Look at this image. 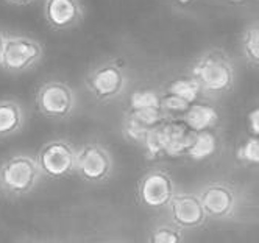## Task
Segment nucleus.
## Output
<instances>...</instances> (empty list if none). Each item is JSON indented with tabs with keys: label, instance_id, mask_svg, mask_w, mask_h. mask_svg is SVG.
<instances>
[{
	"label": "nucleus",
	"instance_id": "obj_27",
	"mask_svg": "<svg viewBox=\"0 0 259 243\" xmlns=\"http://www.w3.org/2000/svg\"><path fill=\"white\" fill-rule=\"evenodd\" d=\"M230 2H234V4H239V2H245V0H230Z\"/></svg>",
	"mask_w": 259,
	"mask_h": 243
},
{
	"label": "nucleus",
	"instance_id": "obj_13",
	"mask_svg": "<svg viewBox=\"0 0 259 243\" xmlns=\"http://www.w3.org/2000/svg\"><path fill=\"white\" fill-rule=\"evenodd\" d=\"M27 114L16 100H0V139L19 134L25 128Z\"/></svg>",
	"mask_w": 259,
	"mask_h": 243
},
{
	"label": "nucleus",
	"instance_id": "obj_19",
	"mask_svg": "<svg viewBox=\"0 0 259 243\" xmlns=\"http://www.w3.org/2000/svg\"><path fill=\"white\" fill-rule=\"evenodd\" d=\"M240 47H242L245 60L253 67H256L259 64V27L256 22L245 28L242 34V41H240Z\"/></svg>",
	"mask_w": 259,
	"mask_h": 243
},
{
	"label": "nucleus",
	"instance_id": "obj_16",
	"mask_svg": "<svg viewBox=\"0 0 259 243\" xmlns=\"http://www.w3.org/2000/svg\"><path fill=\"white\" fill-rule=\"evenodd\" d=\"M147 243H184V231L170 221H161L149 229Z\"/></svg>",
	"mask_w": 259,
	"mask_h": 243
},
{
	"label": "nucleus",
	"instance_id": "obj_22",
	"mask_svg": "<svg viewBox=\"0 0 259 243\" xmlns=\"http://www.w3.org/2000/svg\"><path fill=\"white\" fill-rule=\"evenodd\" d=\"M126 114L139 122L147 128H158L161 123L167 120V114L162 109H139V111H128Z\"/></svg>",
	"mask_w": 259,
	"mask_h": 243
},
{
	"label": "nucleus",
	"instance_id": "obj_26",
	"mask_svg": "<svg viewBox=\"0 0 259 243\" xmlns=\"http://www.w3.org/2000/svg\"><path fill=\"white\" fill-rule=\"evenodd\" d=\"M5 37L7 34L0 31V64H2V56H4V47H5Z\"/></svg>",
	"mask_w": 259,
	"mask_h": 243
},
{
	"label": "nucleus",
	"instance_id": "obj_7",
	"mask_svg": "<svg viewBox=\"0 0 259 243\" xmlns=\"http://www.w3.org/2000/svg\"><path fill=\"white\" fill-rule=\"evenodd\" d=\"M128 86V75L122 64L108 61L97 66L86 78V87L91 95L100 103L117 100Z\"/></svg>",
	"mask_w": 259,
	"mask_h": 243
},
{
	"label": "nucleus",
	"instance_id": "obj_10",
	"mask_svg": "<svg viewBox=\"0 0 259 243\" xmlns=\"http://www.w3.org/2000/svg\"><path fill=\"white\" fill-rule=\"evenodd\" d=\"M165 211H167L169 221L181 231L200 229L208 221L197 193L177 190Z\"/></svg>",
	"mask_w": 259,
	"mask_h": 243
},
{
	"label": "nucleus",
	"instance_id": "obj_28",
	"mask_svg": "<svg viewBox=\"0 0 259 243\" xmlns=\"http://www.w3.org/2000/svg\"><path fill=\"white\" fill-rule=\"evenodd\" d=\"M24 243H34V241H24Z\"/></svg>",
	"mask_w": 259,
	"mask_h": 243
},
{
	"label": "nucleus",
	"instance_id": "obj_1",
	"mask_svg": "<svg viewBox=\"0 0 259 243\" xmlns=\"http://www.w3.org/2000/svg\"><path fill=\"white\" fill-rule=\"evenodd\" d=\"M201 93L220 97L228 93L236 84V69L228 56L220 50L200 55L191 66V73Z\"/></svg>",
	"mask_w": 259,
	"mask_h": 243
},
{
	"label": "nucleus",
	"instance_id": "obj_11",
	"mask_svg": "<svg viewBox=\"0 0 259 243\" xmlns=\"http://www.w3.org/2000/svg\"><path fill=\"white\" fill-rule=\"evenodd\" d=\"M156 134L161 145L162 156L181 158L186 153L192 131L181 119H175V120L167 119L156 128Z\"/></svg>",
	"mask_w": 259,
	"mask_h": 243
},
{
	"label": "nucleus",
	"instance_id": "obj_3",
	"mask_svg": "<svg viewBox=\"0 0 259 243\" xmlns=\"http://www.w3.org/2000/svg\"><path fill=\"white\" fill-rule=\"evenodd\" d=\"M77 148L66 139H52L46 142L34 156L42 178L63 179L75 173Z\"/></svg>",
	"mask_w": 259,
	"mask_h": 243
},
{
	"label": "nucleus",
	"instance_id": "obj_12",
	"mask_svg": "<svg viewBox=\"0 0 259 243\" xmlns=\"http://www.w3.org/2000/svg\"><path fill=\"white\" fill-rule=\"evenodd\" d=\"M44 16L47 24L55 30H69L75 27L84 16L80 0H46Z\"/></svg>",
	"mask_w": 259,
	"mask_h": 243
},
{
	"label": "nucleus",
	"instance_id": "obj_17",
	"mask_svg": "<svg viewBox=\"0 0 259 243\" xmlns=\"http://www.w3.org/2000/svg\"><path fill=\"white\" fill-rule=\"evenodd\" d=\"M130 111L139 109H161V92L150 87H142L130 95Z\"/></svg>",
	"mask_w": 259,
	"mask_h": 243
},
{
	"label": "nucleus",
	"instance_id": "obj_23",
	"mask_svg": "<svg viewBox=\"0 0 259 243\" xmlns=\"http://www.w3.org/2000/svg\"><path fill=\"white\" fill-rule=\"evenodd\" d=\"M189 103L181 100L180 97H175L172 93H161V109L165 112V114H184L189 109Z\"/></svg>",
	"mask_w": 259,
	"mask_h": 243
},
{
	"label": "nucleus",
	"instance_id": "obj_4",
	"mask_svg": "<svg viewBox=\"0 0 259 243\" xmlns=\"http://www.w3.org/2000/svg\"><path fill=\"white\" fill-rule=\"evenodd\" d=\"M75 173L91 184L106 182L114 173V158L105 145L86 142L77 148Z\"/></svg>",
	"mask_w": 259,
	"mask_h": 243
},
{
	"label": "nucleus",
	"instance_id": "obj_25",
	"mask_svg": "<svg viewBox=\"0 0 259 243\" xmlns=\"http://www.w3.org/2000/svg\"><path fill=\"white\" fill-rule=\"evenodd\" d=\"M7 4L10 5H14V7H25V5H30L34 0H5Z\"/></svg>",
	"mask_w": 259,
	"mask_h": 243
},
{
	"label": "nucleus",
	"instance_id": "obj_20",
	"mask_svg": "<svg viewBox=\"0 0 259 243\" xmlns=\"http://www.w3.org/2000/svg\"><path fill=\"white\" fill-rule=\"evenodd\" d=\"M236 158L244 165L254 167L259 164V137L248 136L242 143L237 147Z\"/></svg>",
	"mask_w": 259,
	"mask_h": 243
},
{
	"label": "nucleus",
	"instance_id": "obj_18",
	"mask_svg": "<svg viewBox=\"0 0 259 243\" xmlns=\"http://www.w3.org/2000/svg\"><path fill=\"white\" fill-rule=\"evenodd\" d=\"M167 93H172V95L180 97L181 100L192 105L198 102L201 90L192 77H186V78H178L174 83H170V86L167 87Z\"/></svg>",
	"mask_w": 259,
	"mask_h": 243
},
{
	"label": "nucleus",
	"instance_id": "obj_15",
	"mask_svg": "<svg viewBox=\"0 0 259 243\" xmlns=\"http://www.w3.org/2000/svg\"><path fill=\"white\" fill-rule=\"evenodd\" d=\"M219 137L212 129L209 131H197L191 134L186 153L184 156L194 162H201L212 158L219 150Z\"/></svg>",
	"mask_w": 259,
	"mask_h": 243
},
{
	"label": "nucleus",
	"instance_id": "obj_5",
	"mask_svg": "<svg viewBox=\"0 0 259 243\" xmlns=\"http://www.w3.org/2000/svg\"><path fill=\"white\" fill-rule=\"evenodd\" d=\"M36 108L46 119L67 120L77 109V93L64 81H46L36 92Z\"/></svg>",
	"mask_w": 259,
	"mask_h": 243
},
{
	"label": "nucleus",
	"instance_id": "obj_2",
	"mask_svg": "<svg viewBox=\"0 0 259 243\" xmlns=\"http://www.w3.org/2000/svg\"><path fill=\"white\" fill-rule=\"evenodd\" d=\"M42 175L34 156L17 153L0 165V192L10 198L30 195L39 185Z\"/></svg>",
	"mask_w": 259,
	"mask_h": 243
},
{
	"label": "nucleus",
	"instance_id": "obj_14",
	"mask_svg": "<svg viewBox=\"0 0 259 243\" xmlns=\"http://www.w3.org/2000/svg\"><path fill=\"white\" fill-rule=\"evenodd\" d=\"M181 120L186 123V126L192 133H197V131L214 129L217 123L220 122V114L214 106L195 102L189 106L186 112H184Z\"/></svg>",
	"mask_w": 259,
	"mask_h": 243
},
{
	"label": "nucleus",
	"instance_id": "obj_9",
	"mask_svg": "<svg viewBox=\"0 0 259 243\" xmlns=\"http://www.w3.org/2000/svg\"><path fill=\"white\" fill-rule=\"evenodd\" d=\"M42 45L39 41L21 34H7L2 56V67L10 73L28 72L42 58Z\"/></svg>",
	"mask_w": 259,
	"mask_h": 243
},
{
	"label": "nucleus",
	"instance_id": "obj_6",
	"mask_svg": "<svg viewBox=\"0 0 259 243\" xmlns=\"http://www.w3.org/2000/svg\"><path fill=\"white\" fill-rule=\"evenodd\" d=\"M197 197L208 220L224 221L236 215L239 208V193L227 181H209L201 185Z\"/></svg>",
	"mask_w": 259,
	"mask_h": 243
},
{
	"label": "nucleus",
	"instance_id": "obj_8",
	"mask_svg": "<svg viewBox=\"0 0 259 243\" xmlns=\"http://www.w3.org/2000/svg\"><path fill=\"white\" fill-rule=\"evenodd\" d=\"M175 192L177 187L174 178L161 167L147 170L138 182V200L144 208L152 211L167 208Z\"/></svg>",
	"mask_w": 259,
	"mask_h": 243
},
{
	"label": "nucleus",
	"instance_id": "obj_21",
	"mask_svg": "<svg viewBox=\"0 0 259 243\" xmlns=\"http://www.w3.org/2000/svg\"><path fill=\"white\" fill-rule=\"evenodd\" d=\"M150 131H152V128H147V126L141 125L139 122H136L135 119H132L128 114L123 116V120H122V133H123L125 139H128L130 142H136V143L142 145L144 140L147 139V136L150 134Z\"/></svg>",
	"mask_w": 259,
	"mask_h": 243
},
{
	"label": "nucleus",
	"instance_id": "obj_24",
	"mask_svg": "<svg viewBox=\"0 0 259 243\" xmlns=\"http://www.w3.org/2000/svg\"><path fill=\"white\" fill-rule=\"evenodd\" d=\"M257 117H259V109L253 108L251 112L248 114V129H250V136H257L259 134V126H257Z\"/></svg>",
	"mask_w": 259,
	"mask_h": 243
}]
</instances>
